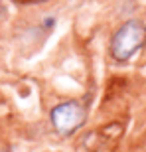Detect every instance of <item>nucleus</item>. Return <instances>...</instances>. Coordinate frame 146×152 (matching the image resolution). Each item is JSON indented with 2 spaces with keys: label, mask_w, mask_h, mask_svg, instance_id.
<instances>
[{
  "label": "nucleus",
  "mask_w": 146,
  "mask_h": 152,
  "mask_svg": "<svg viewBox=\"0 0 146 152\" xmlns=\"http://www.w3.org/2000/svg\"><path fill=\"white\" fill-rule=\"evenodd\" d=\"M146 44V26L138 20H128L112 34L111 56L115 61L124 63L132 59Z\"/></svg>",
  "instance_id": "nucleus-1"
},
{
  "label": "nucleus",
  "mask_w": 146,
  "mask_h": 152,
  "mask_svg": "<svg viewBox=\"0 0 146 152\" xmlns=\"http://www.w3.org/2000/svg\"><path fill=\"white\" fill-rule=\"evenodd\" d=\"M87 111L79 101L59 103L50 111V121L59 134H71L85 123Z\"/></svg>",
  "instance_id": "nucleus-2"
}]
</instances>
